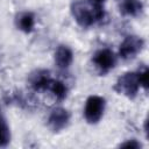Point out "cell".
Here are the masks:
<instances>
[{
    "mask_svg": "<svg viewBox=\"0 0 149 149\" xmlns=\"http://www.w3.org/2000/svg\"><path fill=\"white\" fill-rule=\"evenodd\" d=\"M137 74H139V81H140L141 88L147 91L148 86H149V70H148V68L146 65L142 66L141 69L137 70Z\"/></svg>",
    "mask_w": 149,
    "mask_h": 149,
    "instance_id": "cell-13",
    "label": "cell"
},
{
    "mask_svg": "<svg viewBox=\"0 0 149 149\" xmlns=\"http://www.w3.org/2000/svg\"><path fill=\"white\" fill-rule=\"evenodd\" d=\"M3 120V116H2V114H1V111H0V122Z\"/></svg>",
    "mask_w": 149,
    "mask_h": 149,
    "instance_id": "cell-16",
    "label": "cell"
},
{
    "mask_svg": "<svg viewBox=\"0 0 149 149\" xmlns=\"http://www.w3.org/2000/svg\"><path fill=\"white\" fill-rule=\"evenodd\" d=\"M50 72L47 70H37L35 73H33L29 77V85L31 90L40 92V91H47L48 85L51 80Z\"/></svg>",
    "mask_w": 149,
    "mask_h": 149,
    "instance_id": "cell-8",
    "label": "cell"
},
{
    "mask_svg": "<svg viewBox=\"0 0 149 149\" xmlns=\"http://www.w3.org/2000/svg\"><path fill=\"white\" fill-rule=\"evenodd\" d=\"M10 142V130L5 121V119L0 122V147H6Z\"/></svg>",
    "mask_w": 149,
    "mask_h": 149,
    "instance_id": "cell-12",
    "label": "cell"
},
{
    "mask_svg": "<svg viewBox=\"0 0 149 149\" xmlns=\"http://www.w3.org/2000/svg\"><path fill=\"white\" fill-rule=\"evenodd\" d=\"M71 14L76 23L81 28H88L97 23L94 9L88 2L74 1L71 5Z\"/></svg>",
    "mask_w": 149,
    "mask_h": 149,
    "instance_id": "cell-4",
    "label": "cell"
},
{
    "mask_svg": "<svg viewBox=\"0 0 149 149\" xmlns=\"http://www.w3.org/2000/svg\"><path fill=\"white\" fill-rule=\"evenodd\" d=\"M113 90L119 94H122L129 99H134L141 90L137 71H129L121 74L116 79Z\"/></svg>",
    "mask_w": 149,
    "mask_h": 149,
    "instance_id": "cell-1",
    "label": "cell"
},
{
    "mask_svg": "<svg viewBox=\"0 0 149 149\" xmlns=\"http://www.w3.org/2000/svg\"><path fill=\"white\" fill-rule=\"evenodd\" d=\"M106 0H87V2L92 6H104Z\"/></svg>",
    "mask_w": 149,
    "mask_h": 149,
    "instance_id": "cell-15",
    "label": "cell"
},
{
    "mask_svg": "<svg viewBox=\"0 0 149 149\" xmlns=\"http://www.w3.org/2000/svg\"><path fill=\"white\" fill-rule=\"evenodd\" d=\"M47 91L50 92L57 101H63L68 97V93H69V88L66 84L59 79H54V78H51Z\"/></svg>",
    "mask_w": 149,
    "mask_h": 149,
    "instance_id": "cell-11",
    "label": "cell"
},
{
    "mask_svg": "<svg viewBox=\"0 0 149 149\" xmlns=\"http://www.w3.org/2000/svg\"><path fill=\"white\" fill-rule=\"evenodd\" d=\"M36 19L31 12H22L16 17V27L24 34H30L35 29Z\"/></svg>",
    "mask_w": 149,
    "mask_h": 149,
    "instance_id": "cell-9",
    "label": "cell"
},
{
    "mask_svg": "<svg viewBox=\"0 0 149 149\" xmlns=\"http://www.w3.org/2000/svg\"><path fill=\"white\" fill-rule=\"evenodd\" d=\"M105 109H106L105 98L98 94H92L85 101L83 109L84 119L86 120V122L91 125H95L102 119Z\"/></svg>",
    "mask_w": 149,
    "mask_h": 149,
    "instance_id": "cell-2",
    "label": "cell"
},
{
    "mask_svg": "<svg viewBox=\"0 0 149 149\" xmlns=\"http://www.w3.org/2000/svg\"><path fill=\"white\" fill-rule=\"evenodd\" d=\"M91 62L98 73L106 74L115 68L118 63V55L108 48H101L92 55Z\"/></svg>",
    "mask_w": 149,
    "mask_h": 149,
    "instance_id": "cell-3",
    "label": "cell"
},
{
    "mask_svg": "<svg viewBox=\"0 0 149 149\" xmlns=\"http://www.w3.org/2000/svg\"><path fill=\"white\" fill-rule=\"evenodd\" d=\"M143 48H144V40L141 36L128 35L120 43L118 58H121L123 61H132L143 50Z\"/></svg>",
    "mask_w": 149,
    "mask_h": 149,
    "instance_id": "cell-5",
    "label": "cell"
},
{
    "mask_svg": "<svg viewBox=\"0 0 149 149\" xmlns=\"http://www.w3.org/2000/svg\"><path fill=\"white\" fill-rule=\"evenodd\" d=\"M120 147L121 148H130V149H139V148H141L142 146H141V143L137 141V140H135V139H130V140H127L126 142H123V143H121L120 144Z\"/></svg>",
    "mask_w": 149,
    "mask_h": 149,
    "instance_id": "cell-14",
    "label": "cell"
},
{
    "mask_svg": "<svg viewBox=\"0 0 149 149\" xmlns=\"http://www.w3.org/2000/svg\"><path fill=\"white\" fill-rule=\"evenodd\" d=\"M70 112L64 107H55L48 115L47 123L48 127L55 132L58 133L61 130H64L68 125L70 123Z\"/></svg>",
    "mask_w": 149,
    "mask_h": 149,
    "instance_id": "cell-6",
    "label": "cell"
},
{
    "mask_svg": "<svg viewBox=\"0 0 149 149\" xmlns=\"http://www.w3.org/2000/svg\"><path fill=\"white\" fill-rule=\"evenodd\" d=\"M54 61L59 70H68L73 62V51L66 44H59L54 54Z\"/></svg>",
    "mask_w": 149,
    "mask_h": 149,
    "instance_id": "cell-7",
    "label": "cell"
},
{
    "mask_svg": "<svg viewBox=\"0 0 149 149\" xmlns=\"http://www.w3.org/2000/svg\"><path fill=\"white\" fill-rule=\"evenodd\" d=\"M120 12L125 16H139L143 12V3L141 0H121Z\"/></svg>",
    "mask_w": 149,
    "mask_h": 149,
    "instance_id": "cell-10",
    "label": "cell"
}]
</instances>
